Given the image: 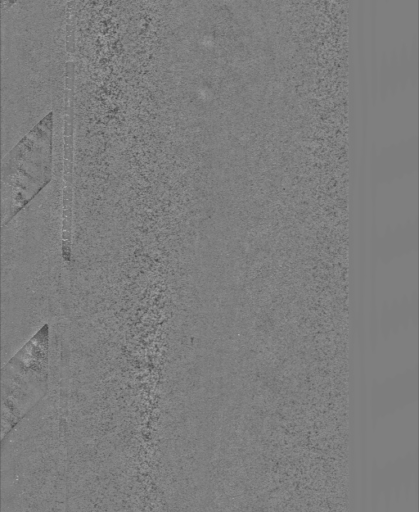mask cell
Instances as JSON below:
<instances>
[{
	"mask_svg": "<svg viewBox=\"0 0 419 512\" xmlns=\"http://www.w3.org/2000/svg\"><path fill=\"white\" fill-rule=\"evenodd\" d=\"M67 473L64 426L20 422L2 439V512H67Z\"/></svg>",
	"mask_w": 419,
	"mask_h": 512,
	"instance_id": "obj_1",
	"label": "cell"
},
{
	"mask_svg": "<svg viewBox=\"0 0 419 512\" xmlns=\"http://www.w3.org/2000/svg\"><path fill=\"white\" fill-rule=\"evenodd\" d=\"M53 113H48L2 160L3 225L21 210L50 180Z\"/></svg>",
	"mask_w": 419,
	"mask_h": 512,
	"instance_id": "obj_2",
	"label": "cell"
},
{
	"mask_svg": "<svg viewBox=\"0 0 419 512\" xmlns=\"http://www.w3.org/2000/svg\"><path fill=\"white\" fill-rule=\"evenodd\" d=\"M48 325H44L3 368L1 439L32 410L47 383Z\"/></svg>",
	"mask_w": 419,
	"mask_h": 512,
	"instance_id": "obj_3",
	"label": "cell"
},
{
	"mask_svg": "<svg viewBox=\"0 0 419 512\" xmlns=\"http://www.w3.org/2000/svg\"><path fill=\"white\" fill-rule=\"evenodd\" d=\"M68 53L65 63V105L63 123V188H62V233L61 252L65 261L70 262L72 251L73 220V142H74V85L75 65Z\"/></svg>",
	"mask_w": 419,
	"mask_h": 512,
	"instance_id": "obj_4",
	"label": "cell"
}]
</instances>
